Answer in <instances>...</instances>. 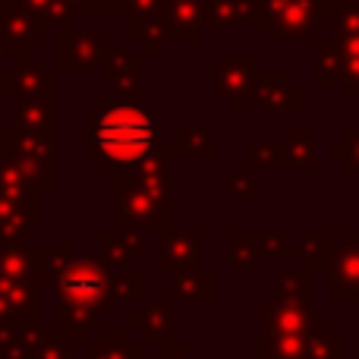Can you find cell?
Wrapping results in <instances>:
<instances>
[{"label": "cell", "mask_w": 359, "mask_h": 359, "mask_svg": "<svg viewBox=\"0 0 359 359\" xmlns=\"http://www.w3.org/2000/svg\"><path fill=\"white\" fill-rule=\"evenodd\" d=\"M98 142L107 155L133 161L151 145V120L136 107H117L98 126Z\"/></svg>", "instance_id": "1"}]
</instances>
